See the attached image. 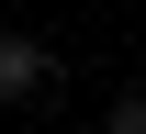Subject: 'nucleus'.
I'll use <instances>...</instances> for the list:
<instances>
[{"mask_svg":"<svg viewBox=\"0 0 146 134\" xmlns=\"http://www.w3.org/2000/svg\"><path fill=\"white\" fill-rule=\"evenodd\" d=\"M0 101H56V45L0 34Z\"/></svg>","mask_w":146,"mask_h":134,"instance_id":"1","label":"nucleus"},{"mask_svg":"<svg viewBox=\"0 0 146 134\" xmlns=\"http://www.w3.org/2000/svg\"><path fill=\"white\" fill-rule=\"evenodd\" d=\"M112 134H146V90H124V101H112Z\"/></svg>","mask_w":146,"mask_h":134,"instance_id":"2","label":"nucleus"}]
</instances>
